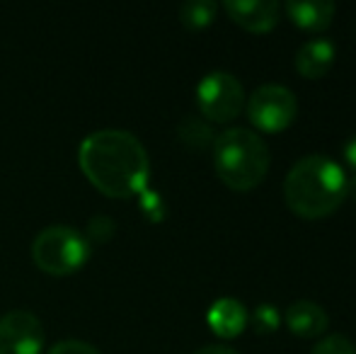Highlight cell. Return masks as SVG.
<instances>
[{
    "label": "cell",
    "instance_id": "9c48e42d",
    "mask_svg": "<svg viewBox=\"0 0 356 354\" xmlns=\"http://www.w3.org/2000/svg\"><path fill=\"white\" fill-rule=\"evenodd\" d=\"M284 321L286 328L293 332L296 337H303V340H310V337H320L330 325L327 311H325L320 303L315 301H293L289 308L284 311Z\"/></svg>",
    "mask_w": 356,
    "mask_h": 354
},
{
    "label": "cell",
    "instance_id": "ba28073f",
    "mask_svg": "<svg viewBox=\"0 0 356 354\" xmlns=\"http://www.w3.org/2000/svg\"><path fill=\"white\" fill-rule=\"evenodd\" d=\"M225 13L238 27L259 34L277 27L282 17V3L277 0H228Z\"/></svg>",
    "mask_w": 356,
    "mask_h": 354
},
{
    "label": "cell",
    "instance_id": "3957f363",
    "mask_svg": "<svg viewBox=\"0 0 356 354\" xmlns=\"http://www.w3.org/2000/svg\"><path fill=\"white\" fill-rule=\"evenodd\" d=\"M213 168L225 187L235 192L254 189L269 170L267 141L252 129H225L213 143Z\"/></svg>",
    "mask_w": 356,
    "mask_h": 354
},
{
    "label": "cell",
    "instance_id": "277c9868",
    "mask_svg": "<svg viewBox=\"0 0 356 354\" xmlns=\"http://www.w3.org/2000/svg\"><path fill=\"white\" fill-rule=\"evenodd\" d=\"M32 257L37 267L54 277L78 272L90 257V241L78 228L54 223L37 233L32 243Z\"/></svg>",
    "mask_w": 356,
    "mask_h": 354
},
{
    "label": "cell",
    "instance_id": "d6986e66",
    "mask_svg": "<svg viewBox=\"0 0 356 354\" xmlns=\"http://www.w3.org/2000/svg\"><path fill=\"white\" fill-rule=\"evenodd\" d=\"M194 354H240V352L233 350V347H228V345H207V347H202V350H197Z\"/></svg>",
    "mask_w": 356,
    "mask_h": 354
},
{
    "label": "cell",
    "instance_id": "7c38bea8",
    "mask_svg": "<svg viewBox=\"0 0 356 354\" xmlns=\"http://www.w3.org/2000/svg\"><path fill=\"white\" fill-rule=\"evenodd\" d=\"M207 323L218 337L230 340V337H238L245 330V325H248V308L238 298H218L209 308Z\"/></svg>",
    "mask_w": 356,
    "mask_h": 354
},
{
    "label": "cell",
    "instance_id": "2e32d148",
    "mask_svg": "<svg viewBox=\"0 0 356 354\" xmlns=\"http://www.w3.org/2000/svg\"><path fill=\"white\" fill-rule=\"evenodd\" d=\"M114 231H117V223H114V218L109 216H92L88 223V231H85V238L88 241H97V243H107L109 238L114 236Z\"/></svg>",
    "mask_w": 356,
    "mask_h": 354
},
{
    "label": "cell",
    "instance_id": "44dd1931",
    "mask_svg": "<svg viewBox=\"0 0 356 354\" xmlns=\"http://www.w3.org/2000/svg\"><path fill=\"white\" fill-rule=\"evenodd\" d=\"M347 197L356 199V172H354L352 177H347Z\"/></svg>",
    "mask_w": 356,
    "mask_h": 354
},
{
    "label": "cell",
    "instance_id": "8992f818",
    "mask_svg": "<svg viewBox=\"0 0 356 354\" xmlns=\"http://www.w3.org/2000/svg\"><path fill=\"white\" fill-rule=\"evenodd\" d=\"M248 107V119L259 129V131L277 134L289 129L296 122L298 114V99L286 86H269L257 88L245 102Z\"/></svg>",
    "mask_w": 356,
    "mask_h": 354
},
{
    "label": "cell",
    "instance_id": "7a4b0ae2",
    "mask_svg": "<svg viewBox=\"0 0 356 354\" xmlns=\"http://www.w3.org/2000/svg\"><path fill=\"white\" fill-rule=\"evenodd\" d=\"M347 172L337 161L320 153L300 158L284 179L286 207L300 218H325L347 199Z\"/></svg>",
    "mask_w": 356,
    "mask_h": 354
},
{
    "label": "cell",
    "instance_id": "8fae6325",
    "mask_svg": "<svg viewBox=\"0 0 356 354\" xmlns=\"http://www.w3.org/2000/svg\"><path fill=\"white\" fill-rule=\"evenodd\" d=\"M282 10L296 27L308 29V32H323L332 24L337 8L330 0H289L282 5Z\"/></svg>",
    "mask_w": 356,
    "mask_h": 354
},
{
    "label": "cell",
    "instance_id": "52a82bcc",
    "mask_svg": "<svg viewBox=\"0 0 356 354\" xmlns=\"http://www.w3.org/2000/svg\"><path fill=\"white\" fill-rule=\"evenodd\" d=\"M44 328L34 313L10 311L0 318V354H42Z\"/></svg>",
    "mask_w": 356,
    "mask_h": 354
},
{
    "label": "cell",
    "instance_id": "5b68a950",
    "mask_svg": "<svg viewBox=\"0 0 356 354\" xmlns=\"http://www.w3.org/2000/svg\"><path fill=\"white\" fill-rule=\"evenodd\" d=\"M197 104L202 117L211 122H233L245 109V88L233 73L211 71L199 81Z\"/></svg>",
    "mask_w": 356,
    "mask_h": 354
},
{
    "label": "cell",
    "instance_id": "ffe728a7",
    "mask_svg": "<svg viewBox=\"0 0 356 354\" xmlns=\"http://www.w3.org/2000/svg\"><path fill=\"white\" fill-rule=\"evenodd\" d=\"M344 158H347V163L352 166V170L356 172V134L349 138L347 148H344Z\"/></svg>",
    "mask_w": 356,
    "mask_h": 354
},
{
    "label": "cell",
    "instance_id": "ac0fdd59",
    "mask_svg": "<svg viewBox=\"0 0 356 354\" xmlns=\"http://www.w3.org/2000/svg\"><path fill=\"white\" fill-rule=\"evenodd\" d=\"M47 354H99V350L85 340H61Z\"/></svg>",
    "mask_w": 356,
    "mask_h": 354
},
{
    "label": "cell",
    "instance_id": "e0dca14e",
    "mask_svg": "<svg viewBox=\"0 0 356 354\" xmlns=\"http://www.w3.org/2000/svg\"><path fill=\"white\" fill-rule=\"evenodd\" d=\"M252 321L259 332H274L279 328V323H282V313H279L272 303H262V306H257V311H254Z\"/></svg>",
    "mask_w": 356,
    "mask_h": 354
},
{
    "label": "cell",
    "instance_id": "30bf717a",
    "mask_svg": "<svg viewBox=\"0 0 356 354\" xmlns=\"http://www.w3.org/2000/svg\"><path fill=\"white\" fill-rule=\"evenodd\" d=\"M334 58H337V49L330 39L315 37L310 42L300 44L296 51V71L308 81H318L332 68Z\"/></svg>",
    "mask_w": 356,
    "mask_h": 354
},
{
    "label": "cell",
    "instance_id": "6da1fadb",
    "mask_svg": "<svg viewBox=\"0 0 356 354\" xmlns=\"http://www.w3.org/2000/svg\"><path fill=\"white\" fill-rule=\"evenodd\" d=\"M78 163L85 177L107 197H138L148 187V153L143 143L124 129L88 134L78 148Z\"/></svg>",
    "mask_w": 356,
    "mask_h": 354
},
{
    "label": "cell",
    "instance_id": "5bb4252c",
    "mask_svg": "<svg viewBox=\"0 0 356 354\" xmlns=\"http://www.w3.org/2000/svg\"><path fill=\"white\" fill-rule=\"evenodd\" d=\"M138 204H141V211L145 214L148 221H163L165 218L168 207H165V199L160 197V192H155V189L145 187L143 192L138 194Z\"/></svg>",
    "mask_w": 356,
    "mask_h": 354
},
{
    "label": "cell",
    "instance_id": "4fadbf2b",
    "mask_svg": "<svg viewBox=\"0 0 356 354\" xmlns=\"http://www.w3.org/2000/svg\"><path fill=\"white\" fill-rule=\"evenodd\" d=\"M218 5L213 0H189L179 8V19L189 29H204L216 19Z\"/></svg>",
    "mask_w": 356,
    "mask_h": 354
},
{
    "label": "cell",
    "instance_id": "9a60e30c",
    "mask_svg": "<svg viewBox=\"0 0 356 354\" xmlns=\"http://www.w3.org/2000/svg\"><path fill=\"white\" fill-rule=\"evenodd\" d=\"M313 354H356V345L347 335H327L313 347Z\"/></svg>",
    "mask_w": 356,
    "mask_h": 354
}]
</instances>
